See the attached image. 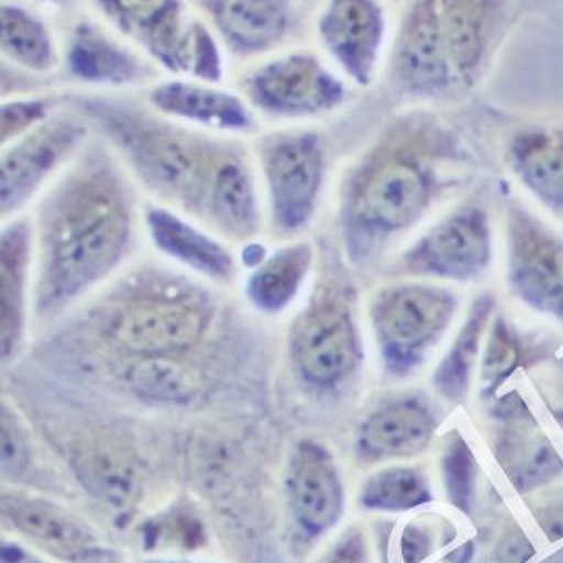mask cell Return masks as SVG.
Listing matches in <instances>:
<instances>
[{"instance_id": "1", "label": "cell", "mask_w": 563, "mask_h": 563, "mask_svg": "<svg viewBox=\"0 0 563 563\" xmlns=\"http://www.w3.org/2000/svg\"><path fill=\"white\" fill-rule=\"evenodd\" d=\"M470 164V150L450 123L428 112L404 118L343 186L340 228L349 261L375 260L463 183Z\"/></svg>"}, {"instance_id": "2", "label": "cell", "mask_w": 563, "mask_h": 563, "mask_svg": "<svg viewBox=\"0 0 563 563\" xmlns=\"http://www.w3.org/2000/svg\"><path fill=\"white\" fill-rule=\"evenodd\" d=\"M37 238L35 312L52 318L106 279L128 254L133 241L128 184L109 162H85L43 202Z\"/></svg>"}, {"instance_id": "3", "label": "cell", "mask_w": 563, "mask_h": 563, "mask_svg": "<svg viewBox=\"0 0 563 563\" xmlns=\"http://www.w3.org/2000/svg\"><path fill=\"white\" fill-rule=\"evenodd\" d=\"M95 312L103 342L133 360L189 353L210 331L216 307L183 279L139 277Z\"/></svg>"}, {"instance_id": "4", "label": "cell", "mask_w": 563, "mask_h": 563, "mask_svg": "<svg viewBox=\"0 0 563 563\" xmlns=\"http://www.w3.org/2000/svg\"><path fill=\"white\" fill-rule=\"evenodd\" d=\"M87 107L153 191L200 216L216 169L205 142L109 103Z\"/></svg>"}, {"instance_id": "5", "label": "cell", "mask_w": 563, "mask_h": 563, "mask_svg": "<svg viewBox=\"0 0 563 563\" xmlns=\"http://www.w3.org/2000/svg\"><path fill=\"white\" fill-rule=\"evenodd\" d=\"M457 294L431 283H395L373 294L369 320L386 375L406 378L441 342L457 312Z\"/></svg>"}, {"instance_id": "6", "label": "cell", "mask_w": 563, "mask_h": 563, "mask_svg": "<svg viewBox=\"0 0 563 563\" xmlns=\"http://www.w3.org/2000/svg\"><path fill=\"white\" fill-rule=\"evenodd\" d=\"M288 353L299 378L321 393L340 391L364 364V345L354 318L353 294L323 287L294 320Z\"/></svg>"}, {"instance_id": "7", "label": "cell", "mask_w": 563, "mask_h": 563, "mask_svg": "<svg viewBox=\"0 0 563 563\" xmlns=\"http://www.w3.org/2000/svg\"><path fill=\"white\" fill-rule=\"evenodd\" d=\"M492 257L490 213L481 200L472 199L415 241L397 261L395 274L470 283L490 268Z\"/></svg>"}, {"instance_id": "8", "label": "cell", "mask_w": 563, "mask_h": 563, "mask_svg": "<svg viewBox=\"0 0 563 563\" xmlns=\"http://www.w3.org/2000/svg\"><path fill=\"white\" fill-rule=\"evenodd\" d=\"M507 230V283L530 309L563 325V238L521 205H510Z\"/></svg>"}, {"instance_id": "9", "label": "cell", "mask_w": 563, "mask_h": 563, "mask_svg": "<svg viewBox=\"0 0 563 563\" xmlns=\"http://www.w3.org/2000/svg\"><path fill=\"white\" fill-rule=\"evenodd\" d=\"M272 216L277 230H303L320 199L325 156L316 134H288L272 140L263 151Z\"/></svg>"}, {"instance_id": "10", "label": "cell", "mask_w": 563, "mask_h": 563, "mask_svg": "<svg viewBox=\"0 0 563 563\" xmlns=\"http://www.w3.org/2000/svg\"><path fill=\"white\" fill-rule=\"evenodd\" d=\"M516 0H437L442 41L459 90L485 76L507 37Z\"/></svg>"}, {"instance_id": "11", "label": "cell", "mask_w": 563, "mask_h": 563, "mask_svg": "<svg viewBox=\"0 0 563 563\" xmlns=\"http://www.w3.org/2000/svg\"><path fill=\"white\" fill-rule=\"evenodd\" d=\"M395 84L417 98L435 100L461 92L448 59L437 0H415L393 52Z\"/></svg>"}, {"instance_id": "12", "label": "cell", "mask_w": 563, "mask_h": 563, "mask_svg": "<svg viewBox=\"0 0 563 563\" xmlns=\"http://www.w3.org/2000/svg\"><path fill=\"white\" fill-rule=\"evenodd\" d=\"M250 95L265 111L309 117L336 109L345 100V87L312 57L292 56L255 74Z\"/></svg>"}, {"instance_id": "13", "label": "cell", "mask_w": 563, "mask_h": 563, "mask_svg": "<svg viewBox=\"0 0 563 563\" xmlns=\"http://www.w3.org/2000/svg\"><path fill=\"white\" fill-rule=\"evenodd\" d=\"M437 426V411L428 397L406 393L365 417L354 442L356 455L364 463L413 457L430 446Z\"/></svg>"}, {"instance_id": "14", "label": "cell", "mask_w": 563, "mask_h": 563, "mask_svg": "<svg viewBox=\"0 0 563 563\" xmlns=\"http://www.w3.org/2000/svg\"><path fill=\"white\" fill-rule=\"evenodd\" d=\"M288 501L294 518L309 536H320L340 521L345 505L342 475L323 444L301 441L287 470Z\"/></svg>"}, {"instance_id": "15", "label": "cell", "mask_w": 563, "mask_h": 563, "mask_svg": "<svg viewBox=\"0 0 563 563\" xmlns=\"http://www.w3.org/2000/svg\"><path fill=\"white\" fill-rule=\"evenodd\" d=\"M327 51L358 85L375 78L386 21L376 0H331L320 23Z\"/></svg>"}, {"instance_id": "16", "label": "cell", "mask_w": 563, "mask_h": 563, "mask_svg": "<svg viewBox=\"0 0 563 563\" xmlns=\"http://www.w3.org/2000/svg\"><path fill=\"white\" fill-rule=\"evenodd\" d=\"M84 128L70 120H57L37 129L8 151L0 166L2 216L18 211L37 191L43 180L84 139Z\"/></svg>"}, {"instance_id": "17", "label": "cell", "mask_w": 563, "mask_h": 563, "mask_svg": "<svg viewBox=\"0 0 563 563\" xmlns=\"http://www.w3.org/2000/svg\"><path fill=\"white\" fill-rule=\"evenodd\" d=\"M2 514L13 529L56 556L78 563L98 562L103 556V547L95 530L56 503L23 494H4Z\"/></svg>"}, {"instance_id": "18", "label": "cell", "mask_w": 563, "mask_h": 563, "mask_svg": "<svg viewBox=\"0 0 563 563\" xmlns=\"http://www.w3.org/2000/svg\"><path fill=\"white\" fill-rule=\"evenodd\" d=\"M109 13L153 46L162 62L173 68H194L197 73L208 35L195 32L186 37L180 30L177 0H101Z\"/></svg>"}, {"instance_id": "19", "label": "cell", "mask_w": 563, "mask_h": 563, "mask_svg": "<svg viewBox=\"0 0 563 563\" xmlns=\"http://www.w3.org/2000/svg\"><path fill=\"white\" fill-rule=\"evenodd\" d=\"M505 162L514 177L563 219V129L529 125L505 145Z\"/></svg>"}, {"instance_id": "20", "label": "cell", "mask_w": 563, "mask_h": 563, "mask_svg": "<svg viewBox=\"0 0 563 563\" xmlns=\"http://www.w3.org/2000/svg\"><path fill=\"white\" fill-rule=\"evenodd\" d=\"M145 222L156 249L180 265L211 282L230 283L238 274L232 254L219 241L184 221L177 213L151 206L145 213Z\"/></svg>"}, {"instance_id": "21", "label": "cell", "mask_w": 563, "mask_h": 563, "mask_svg": "<svg viewBox=\"0 0 563 563\" xmlns=\"http://www.w3.org/2000/svg\"><path fill=\"white\" fill-rule=\"evenodd\" d=\"M200 216L222 235L244 241L260 230V205L249 169L238 158L217 162Z\"/></svg>"}, {"instance_id": "22", "label": "cell", "mask_w": 563, "mask_h": 563, "mask_svg": "<svg viewBox=\"0 0 563 563\" xmlns=\"http://www.w3.org/2000/svg\"><path fill=\"white\" fill-rule=\"evenodd\" d=\"M32 230L29 221L4 228L0 239V345L2 360L18 354L24 338V296L29 276Z\"/></svg>"}, {"instance_id": "23", "label": "cell", "mask_w": 563, "mask_h": 563, "mask_svg": "<svg viewBox=\"0 0 563 563\" xmlns=\"http://www.w3.org/2000/svg\"><path fill=\"white\" fill-rule=\"evenodd\" d=\"M496 299L490 292L479 294L468 309L457 336L448 347L433 373V387L444 400L463 402L468 397L475 365L485 347L486 332L490 329Z\"/></svg>"}, {"instance_id": "24", "label": "cell", "mask_w": 563, "mask_h": 563, "mask_svg": "<svg viewBox=\"0 0 563 563\" xmlns=\"http://www.w3.org/2000/svg\"><path fill=\"white\" fill-rule=\"evenodd\" d=\"M309 243L290 244L263 261L246 283V296L255 309L279 314L292 303L312 265Z\"/></svg>"}, {"instance_id": "25", "label": "cell", "mask_w": 563, "mask_h": 563, "mask_svg": "<svg viewBox=\"0 0 563 563\" xmlns=\"http://www.w3.org/2000/svg\"><path fill=\"white\" fill-rule=\"evenodd\" d=\"M151 100L161 111L217 129H246L250 117L235 96L197 85L167 84L153 92Z\"/></svg>"}, {"instance_id": "26", "label": "cell", "mask_w": 563, "mask_h": 563, "mask_svg": "<svg viewBox=\"0 0 563 563\" xmlns=\"http://www.w3.org/2000/svg\"><path fill=\"white\" fill-rule=\"evenodd\" d=\"M123 378L139 397L158 402H189L202 387L199 369L186 362L184 356L129 360Z\"/></svg>"}, {"instance_id": "27", "label": "cell", "mask_w": 563, "mask_h": 563, "mask_svg": "<svg viewBox=\"0 0 563 563\" xmlns=\"http://www.w3.org/2000/svg\"><path fill=\"white\" fill-rule=\"evenodd\" d=\"M213 13L222 32L246 48L271 45L287 26L283 0H213Z\"/></svg>"}, {"instance_id": "28", "label": "cell", "mask_w": 563, "mask_h": 563, "mask_svg": "<svg viewBox=\"0 0 563 563\" xmlns=\"http://www.w3.org/2000/svg\"><path fill=\"white\" fill-rule=\"evenodd\" d=\"M497 457L503 468L519 488L545 483L562 468V461L545 437L529 428H516L503 437Z\"/></svg>"}, {"instance_id": "29", "label": "cell", "mask_w": 563, "mask_h": 563, "mask_svg": "<svg viewBox=\"0 0 563 563\" xmlns=\"http://www.w3.org/2000/svg\"><path fill=\"white\" fill-rule=\"evenodd\" d=\"M433 499L428 477L415 466H389L365 479L358 501L367 510L402 512Z\"/></svg>"}, {"instance_id": "30", "label": "cell", "mask_w": 563, "mask_h": 563, "mask_svg": "<svg viewBox=\"0 0 563 563\" xmlns=\"http://www.w3.org/2000/svg\"><path fill=\"white\" fill-rule=\"evenodd\" d=\"M70 67L79 78L123 84L139 76V67L92 30H79L70 51Z\"/></svg>"}, {"instance_id": "31", "label": "cell", "mask_w": 563, "mask_h": 563, "mask_svg": "<svg viewBox=\"0 0 563 563\" xmlns=\"http://www.w3.org/2000/svg\"><path fill=\"white\" fill-rule=\"evenodd\" d=\"M81 475L95 494L109 503L123 505L133 499L139 477L133 463L117 450H90L81 457Z\"/></svg>"}, {"instance_id": "32", "label": "cell", "mask_w": 563, "mask_h": 563, "mask_svg": "<svg viewBox=\"0 0 563 563\" xmlns=\"http://www.w3.org/2000/svg\"><path fill=\"white\" fill-rule=\"evenodd\" d=\"M523 358V349L512 325L503 316L492 320L481 356V393L490 398L516 373Z\"/></svg>"}, {"instance_id": "33", "label": "cell", "mask_w": 563, "mask_h": 563, "mask_svg": "<svg viewBox=\"0 0 563 563\" xmlns=\"http://www.w3.org/2000/svg\"><path fill=\"white\" fill-rule=\"evenodd\" d=\"M2 46L8 56L34 70H46L52 63V48L45 30L34 19L15 10L2 12Z\"/></svg>"}, {"instance_id": "34", "label": "cell", "mask_w": 563, "mask_h": 563, "mask_svg": "<svg viewBox=\"0 0 563 563\" xmlns=\"http://www.w3.org/2000/svg\"><path fill=\"white\" fill-rule=\"evenodd\" d=\"M442 477L450 501L464 512H468L474 499L477 463L468 442L459 433H453L444 448Z\"/></svg>"}, {"instance_id": "35", "label": "cell", "mask_w": 563, "mask_h": 563, "mask_svg": "<svg viewBox=\"0 0 563 563\" xmlns=\"http://www.w3.org/2000/svg\"><path fill=\"white\" fill-rule=\"evenodd\" d=\"M30 461L29 442L15 415L2 408V470L4 474H23Z\"/></svg>"}, {"instance_id": "36", "label": "cell", "mask_w": 563, "mask_h": 563, "mask_svg": "<svg viewBox=\"0 0 563 563\" xmlns=\"http://www.w3.org/2000/svg\"><path fill=\"white\" fill-rule=\"evenodd\" d=\"M45 117V106L41 101H21L10 103L2 109V142L23 133L24 129L34 125Z\"/></svg>"}, {"instance_id": "37", "label": "cell", "mask_w": 563, "mask_h": 563, "mask_svg": "<svg viewBox=\"0 0 563 563\" xmlns=\"http://www.w3.org/2000/svg\"><path fill=\"white\" fill-rule=\"evenodd\" d=\"M430 552V540L419 527H408L402 534V558L406 563H419Z\"/></svg>"}, {"instance_id": "38", "label": "cell", "mask_w": 563, "mask_h": 563, "mask_svg": "<svg viewBox=\"0 0 563 563\" xmlns=\"http://www.w3.org/2000/svg\"><path fill=\"white\" fill-rule=\"evenodd\" d=\"M0 562L2 563H46L41 558L34 556L32 552L26 551L23 547L13 545V543H4L0 551Z\"/></svg>"}, {"instance_id": "39", "label": "cell", "mask_w": 563, "mask_h": 563, "mask_svg": "<svg viewBox=\"0 0 563 563\" xmlns=\"http://www.w3.org/2000/svg\"><path fill=\"white\" fill-rule=\"evenodd\" d=\"M543 7L554 8V10H562L563 12V0H536Z\"/></svg>"}, {"instance_id": "40", "label": "cell", "mask_w": 563, "mask_h": 563, "mask_svg": "<svg viewBox=\"0 0 563 563\" xmlns=\"http://www.w3.org/2000/svg\"><path fill=\"white\" fill-rule=\"evenodd\" d=\"M147 563H189V562H147Z\"/></svg>"}]
</instances>
